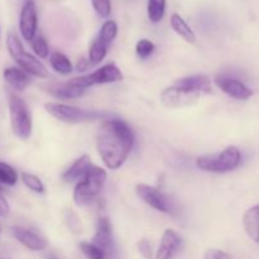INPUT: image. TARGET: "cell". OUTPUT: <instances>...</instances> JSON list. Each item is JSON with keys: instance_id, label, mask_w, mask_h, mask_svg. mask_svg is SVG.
I'll use <instances>...</instances> for the list:
<instances>
[{"instance_id": "6da1fadb", "label": "cell", "mask_w": 259, "mask_h": 259, "mask_svg": "<svg viewBox=\"0 0 259 259\" xmlns=\"http://www.w3.org/2000/svg\"><path fill=\"white\" fill-rule=\"evenodd\" d=\"M134 136L131 126L120 119L104 120L96 136V147L104 164L109 169H118L131 154Z\"/></svg>"}, {"instance_id": "7a4b0ae2", "label": "cell", "mask_w": 259, "mask_h": 259, "mask_svg": "<svg viewBox=\"0 0 259 259\" xmlns=\"http://www.w3.org/2000/svg\"><path fill=\"white\" fill-rule=\"evenodd\" d=\"M106 172L98 166H91L82 177V180L76 184L73 190V201L78 206H85L94 201L100 194L106 181Z\"/></svg>"}, {"instance_id": "3957f363", "label": "cell", "mask_w": 259, "mask_h": 259, "mask_svg": "<svg viewBox=\"0 0 259 259\" xmlns=\"http://www.w3.org/2000/svg\"><path fill=\"white\" fill-rule=\"evenodd\" d=\"M242 162V153L234 146L225 148L218 154H206L196 159L197 168L214 174H227L237 168Z\"/></svg>"}, {"instance_id": "277c9868", "label": "cell", "mask_w": 259, "mask_h": 259, "mask_svg": "<svg viewBox=\"0 0 259 259\" xmlns=\"http://www.w3.org/2000/svg\"><path fill=\"white\" fill-rule=\"evenodd\" d=\"M9 114L13 133L22 141L32 134V114L27 103L15 94L9 95Z\"/></svg>"}, {"instance_id": "5b68a950", "label": "cell", "mask_w": 259, "mask_h": 259, "mask_svg": "<svg viewBox=\"0 0 259 259\" xmlns=\"http://www.w3.org/2000/svg\"><path fill=\"white\" fill-rule=\"evenodd\" d=\"M45 108L47 113H50L51 115L63 123H83V121H93L106 116V114L98 113V111L83 110V109L76 108V106L60 103H47Z\"/></svg>"}, {"instance_id": "8992f818", "label": "cell", "mask_w": 259, "mask_h": 259, "mask_svg": "<svg viewBox=\"0 0 259 259\" xmlns=\"http://www.w3.org/2000/svg\"><path fill=\"white\" fill-rule=\"evenodd\" d=\"M121 80H123V73H121V71L115 65L109 63V65L103 66V67H100L95 72L90 73V75L72 78L68 82L72 83L73 86H77V88H81L85 90V89L91 88L94 85L118 82V81Z\"/></svg>"}, {"instance_id": "52a82bcc", "label": "cell", "mask_w": 259, "mask_h": 259, "mask_svg": "<svg viewBox=\"0 0 259 259\" xmlns=\"http://www.w3.org/2000/svg\"><path fill=\"white\" fill-rule=\"evenodd\" d=\"M200 95L201 94L174 85L162 91L161 101L168 109L186 108V106L195 105L199 101Z\"/></svg>"}, {"instance_id": "ba28073f", "label": "cell", "mask_w": 259, "mask_h": 259, "mask_svg": "<svg viewBox=\"0 0 259 259\" xmlns=\"http://www.w3.org/2000/svg\"><path fill=\"white\" fill-rule=\"evenodd\" d=\"M136 192L139 199L143 200L147 205H149L153 209L158 210L161 212H166V214L172 212V205L169 202V199L166 195L162 194L158 189H156V187L139 184L137 185Z\"/></svg>"}, {"instance_id": "9c48e42d", "label": "cell", "mask_w": 259, "mask_h": 259, "mask_svg": "<svg viewBox=\"0 0 259 259\" xmlns=\"http://www.w3.org/2000/svg\"><path fill=\"white\" fill-rule=\"evenodd\" d=\"M214 82L223 93L232 96V98L238 99V100H247L253 95V91L248 86H245L242 81L229 77V76H215Z\"/></svg>"}, {"instance_id": "30bf717a", "label": "cell", "mask_w": 259, "mask_h": 259, "mask_svg": "<svg viewBox=\"0 0 259 259\" xmlns=\"http://www.w3.org/2000/svg\"><path fill=\"white\" fill-rule=\"evenodd\" d=\"M19 30L22 37L28 42H32L37 30V9L32 0H28L22 8L19 18Z\"/></svg>"}, {"instance_id": "8fae6325", "label": "cell", "mask_w": 259, "mask_h": 259, "mask_svg": "<svg viewBox=\"0 0 259 259\" xmlns=\"http://www.w3.org/2000/svg\"><path fill=\"white\" fill-rule=\"evenodd\" d=\"M93 243L105 252L106 255L114 252V238L111 229L110 220L105 217H101L96 223V232L94 235Z\"/></svg>"}, {"instance_id": "7c38bea8", "label": "cell", "mask_w": 259, "mask_h": 259, "mask_svg": "<svg viewBox=\"0 0 259 259\" xmlns=\"http://www.w3.org/2000/svg\"><path fill=\"white\" fill-rule=\"evenodd\" d=\"M13 235L15 239L24 245L25 248L30 250H43L47 248V239L42 234L37 233L35 230L29 229V228L14 227L12 229Z\"/></svg>"}, {"instance_id": "4fadbf2b", "label": "cell", "mask_w": 259, "mask_h": 259, "mask_svg": "<svg viewBox=\"0 0 259 259\" xmlns=\"http://www.w3.org/2000/svg\"><path fill=\"white\" fill-rule=\"evenodd\" d=\"M180 245H181V239L179 234L172 229H167L162 235L154 259H172L179 250Z\"/></svg>"}, {"instance_id": "5bb4252c", "label": "cell", "mask_w": 259, "mask_h": 259, "mask_svg": "<svg viewBox=\"0 0 259 259\" xmlns=\"http://www.w3.org/2000/svg\"><path fill=\"white\" fill-rule=\"evenodd\" d=\"M15 62L19 65V67L22 70H24L25 72L29 73V75L35 76V77L39 78H47L48 77V70L39 60L32 56L28 52H22L18 57L14 58Z\"/></svg>"}, {"instance_id": "9a60e30c", "label": "cell", "mask_w": 259, "mask_h": 259, "mask_svg": "<svg viewBox=\"0 0 259 259\" xmlns=\"http://www.w3.org/2000/svg\"><path fill=\"white\" fill-rule=\"evenodd\" d=\"M176 86L180 88L187 89V90L195 91V93L199 94H211V82H210L209 77L205 75H195V76H189V77L180 78L175 83Z\"/></svg>"}, {"instance_id": "2e32d148", "label": "cell", "mask_w": 259, "mask_h": 259, "mask_svg": "<svg viewBox=\"0 0 259 259\" xmlns=\"http://www.w3.org/2000/svg\"><path fill=\"white\" fill-rule=\"evenodd\" d=\"M91 167V159L88 154H83L80 158H77L75 161V163L67 169V171L63 172L62 180L65 182H73L77 181L78 179L85 176V174L88 172V169Z\"/></svg>"}, {"instance_id": "e0dca14e", "label": "cell", "mask_w": 259, "mask_h": 259, "mask_svg": "<svg viewBox=\"0 0 259 259\" xmlns=\"http://www.w3.org/2000/svg\"><path fill=\"white\" fill-rule=\"evenodd\" d=\"M4 78L10 86H13L17 90L23 91L27 86H29L30 77L29 73L25 72L24 70L18 67H7L4 70Z\"/></svg>"}, {"instance_id": "ac0fdd59", "label": "cell", "mask_w": 259, "mask_h": 259, "mask_svg": "<svg viewBox=\"0 0 259 259\" xmlns=\"http://www.w3.org/2000/svg\"><path fill=\"white\" fill-rule=\"evenodd\" d=\"M243 225L247 234L254 242L259 243V205L250 207L243 217Z\"/></svg>"}, {"instance_id": "d6986e66", "label": "cell", "mask_w": 259, "mask_h": 259, "mask_svg": "<svg viewBox=\"0 0 259 259\" xmlns=\"http://www.w3.org/2000/svg\"><path fill=\"white\" fill-rule=\"evenodd\" d=\"M171 27L177 34L181 38H184L186 42L195 43L196 42V35L194 30L190 28V25L185 22L184 18L179 14H172L171 17Z\"/></svg>"}, {"instance_id": "ffe728a7", "label": "cell", "mask_w": 259, "mask_h": 259, "mask_svg": "<svg viewBox=\"0 0 259 259\" xmlns=\"http://www.w3.org/2000/svg\"><path fill=\"white\" fill-rule=\"evenodd\" d=\"M51 94L56 98L60 99H75L80 98L81 95H83L85 90L81 88H77V86H73L72 83L66 82V83H60V85L51 86L50 88Z\"/></svg>"}, {"instance_id": "44dd1931", "label": "cell", "mask_w": 259, "mask_h": 259, "mask_svg": "<svg viewBox=\"0 0 259 259\" xmlns=\"http://www.w3.org/2000/svg\"><path fill=\"white\" fill-rule=\"evenodd\" d=\"M106 53H108V45L98 37L94 40L90 51H89V62H90V65H99L105 58Z\"/></svg>"}, {"instance_id": "7402d4cb", "label": "cell", "mask_w": 259, "mask_h": 259, "mask_svg": "<svg viewBox=\"0 0 259 259\" xmlns=\"http://www.w3.org/2000/svg\"><path fill=\"white\" fill-rule=\"evenodd\" d=\"M50 62L53 70L62 73V75H68L72 71V63H71V61L61 52H53L50 57Z\"/></svg>"}, {"instance_id": "603a6c76", "label": "cell", "mask_w": 259, "mask_h": 259, "mask_svg": "<svg viewBox=\"0 0 259 259\" xmlns=\"http://www.w3.org/2000/svg\"><path fill=\"white\" fill-rule=\"evenodd\" d=\"M166 12V0H148V18L151 22L158 23Z\"/></svg>"}, {"instance_id": "cb8c5ba5", "label": "cell", "mask_w": 259, "mask_h": 259, "mask_svg": "<svg viewBox=\"0 0 259 259\" xmlns=\"http://www.w3.org/2000/svg\"><path fill=\"white\" fill-rule=\"evenodd\" d=\"M62 219L66 227H67L72 233L80 234V233L82 232V223H81V219L73 210H65L62 214Z\"/></svg>"}, {"instance_id": "d4e9b609", "label": "cell", "mask_w": 259, "mask_h": 259, "mask_svg": "<svg viewBox=\"0 0 259 259\" xmlns=\"http://www.w3.org/2000/svg\"><path fill=\"white\" fill-rule=\"evenodd\" d=\"M18 181V174L12 166L8 163L0 162V184L14 186Z\"/></svg>"}, {"instance_id": "484cf974", "label": "cell", "mask_w": 259, "mask_h": 259, "mask_svg": "<svg viewBox=\"0 0 259 259\" xmlns=\"http://www.w3.org/2000/svg\"><path fill=\"white\" fill-rule=\"evenodd\" d=\"M116 33H118V25H116V23L114 20H108L101 27L99 38L109 46L113 42L114 38L116 37Z\"/></svg>"}, {"instance_id": "4316f807", "label": "cell", "mask_w": 259, "mask_h": 259, "mask_svg": "<svg viewBox=\"0 0 259 259\" xmlns=\"http://www.w3.org/2000/svg\"><path fill=\"white\" fill-rule=\"evenodd\" d=\"M80 249L83 254L88 257V259H105L106 254L101 248L95 245L94 243L82 242L80 244Z\"/></svg>"}, {"instance_id": "83f0119b", "label": "cell", "mask_w": 259, "mask_h": 259, "mask_svg": "<svg viewBox=\"0 0 259 259\" xmlns=\"http://www.w3.org/2000/svg\"><path fill=\"white\" fill-rule=\"evenodd\" d=\"M22 181L23 184H24L28 189L32 190L33 192H37V194H43V192H45V185H43L42 181H40L37 176H34V175L23 172Z\"/></svg>"}, {"instance_id": "f1b7e54d", "label": "cell", "mask_w": 259, "mask_h": 259, "mask_svg": "<svg viewBox=\"0 0 259 259\" xmlns=\"http://www.w3.org/2000/svg\"><path fill=\"white\" fill-rule=\"evenodd\" d=\"M7 47L8 51H9L10 56L13 58L18 57L22 52H24V48H23L22 42H20L19 38L17 37L15 33H8V37H7Z\"/></svg>"}, {"instance_id": "f546056e", "label": "cell", "mask_w": 259, "mask_h": 259, "mask_svg": "<svg viewBox=\"0 0 259 259\" xmlns=\"http://www.w3.org/2000/svg\"><path fill=\"white\" fill-rule=\"evenodd\" d=\"M32 48L35 55L39 58H47L50 48H48L47 40L42 35H35L34 39L32 40Z\"/></svg>"}, {"instance_id": "4dcf8cb0", "label": "cell", "mask_w": 259, "mask_h": 259, "mask_svg": "<svg viewBox=\"0 0 259 259\" xmlns=\"http://www.w3.org/2000/svg\"><path fill=\"white\" fill-rule=\"evenodd\" d=\"M137 55L142 58V60H146L147 57L153 53L154 51V45L148 39H141L138 43H137Z\"/></svg>"}, {"instance_id": "1f68e13d", "label": "cell", "mask_w": 259, "mask_h": 259, "mask_svg": "<svg viewBox=\"0 0 259 259\" xmlns=\"http://www.w3.org/2000/svg\"><path fill=\"white\" fill-rule=\"evenodd\" d=\"M95 12L101 18H108L111 13V2L110 0H91Z\"/></svg>"}, {"instance_id": "d6a6232c", "label": "cell", "mask_w": 259, "mask_h": 259, "mask_svg": "<svg viewBox=\"0 0 259 259\" xmlns=\"http://www.w3.org/2000/svg\"><path fill=\"white\" fill-rule=\"evenodd\" d=\"M137 248H138L139 253L143 255L144 259H153V250H152V245L148 240H139L138 244H137Z\"/></svg>"}, {"instance_id": "836d02e7", "label": "cell", "mask_w": 259, "mask_h": 259, "mask_svg": "<svg viewBox=\"0 0 259 259\" xmlns=\"http://www.w3.org/2000/svg\"><path fill=\"white\" fill-rule=\"evenodd\" d=\"M204 259H230L225 252L219 249H209L205 253Z\"/></svg>"}, {"instance_id": "e575fe53", "label": "cell", "mask_w": 259, "mask_h": 259, "mask_svg": "<svg viewBox=\"0 0 259 259\" xmlns=\"http://www.w3.org/2000/svg\"><path fill=\"white\" fill-rule=\"evenodd\" d=\"M10 212V206L8 204V201L5 200V197L0 194V218L8 217Z\"/></svg>"}, {"instance_id": "d590c367", "label": "cell", "mask_w": 259, "mask_h": 259, "mask_svg": "<svg viewBox=\"0 0 259 259\" xmlns=\"http://www.w3.org/2000/svg\"><path fill=\"white\" fill-rule=\"evenodd\" d=\"M89 63H90L89 62V60L81 58V60L77 62V65H76V68H77V71H85V70H88Z\"/></svg>"}, {"instance_id": "8d00e7d4", "label": "cell", "mask_w": 259, "mask_h": 259, "mask_svg": "<svg viewBox=\"0 0 259 259\" xmlns=\"http://www.w3.org/2000/svg\"><path fill=\"white\" fill-rule=\"evenodd\" d=\"M46 259H61V258L57 257L56 254H53V253H51V254H48L47 257H46Z\"/></svg>"}]
</instances>
